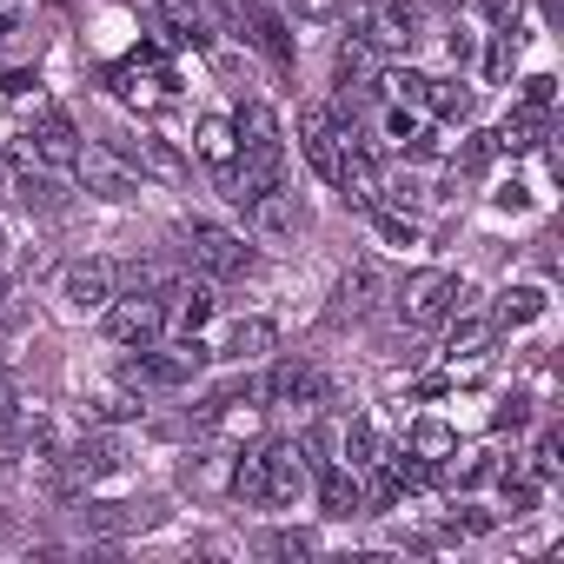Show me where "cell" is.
Wrapping results in <instances>:
<instances>
[{
	"instance_id": "e575fe53",
	"label": "cell",
	"mask_w": 564,
	"mask_h": 564,
	"mask_svg": "<svg viewBox=\"0 0 564 564\" xmlns=\"http://www.w3.org/2000/svg\"><path fill=\"white\" fill-rule=\"evenodd\" d=\"M551 100H557V80L551 74H531L524 94H518V107H538V113H551Z\"/></svg>"
},
{
	"instance_id": "e0dca14e",
	"label": "cell",
	"mask_w": 564,
	"mask_h": 564,
	"mask_svg": "<svg viewBox=\"0 0 564 564\" xmlns=\"http://www.w3.org/2000/svg\"><path fill=\"white\" fill-rule=\"evenodd\" d=\"M107 471H120V445L113 438H80L67 458H61V491H80V485H100Z\"/></svg>"
},
{
	"instance_id": "277c9868",
	"label": "cell",
	"mask_w": 564,
	"mask_h": 564,
	"mask_svg": "<svg viewBox=\"0 0 564 564\" xmlns=\"http://www.w3.org/2000/svg\"><path fill=\"white\" fill-rule=\"evenodd\" d=\"M186 252H193V265H199L206 279H246V272L259 265V252H252L239 232L213 226V219H193V226H186Z\"/></svg>"
},
{
	"instance_id": "ac0fdd59",
	"label": "cell",
	"mask_w": 564,
	"mask_h": 564,
	"mask_svg": "<svg viewBox=\"0 0 564 564\" xmlns=\"http://www.w3.org/2000/svg\"><path fill=\"white\" fill-rule=\"evenodd\" d=\"M166 518V505L160 498H127V505H87V531H107V538H120V531H153Z\"/></svg>"
},
{
	"instance_id": "4dcf8cb0",
	"label": "cell",
	"mask_w": 564,
	"mask_h": 564,
	"mask_svg": "<svg viewBox=\"0 0 564 564\" xmlns=\"http://www.w3.org/2000/svg\"><path fill=\"white\" fill-rule=\"evenodd\" d=\"M491 333H498L491 319H458V326H452V339H445V352H452V359H478V352L491 346Z\"/></svg>"
},
{
	"instance_id": "2e32d148",
	"label": "cell",
	"mask_w": 564,
	"mask_h": 564,
	"mask_svg": "<svg viewBox=\"0 0 564 564\" xmlns=\"http://www.w3.org/2000/svg\"><path fill=\"white\" fill-rule=\"evenodd\" d=\"M300 153H306L326 180L339 173V160H346V133H339V120H333L326 107H306V113H300Z\"/></svg>"
},
{
	"instance_id": "9a60e30c",
	"label": "cell",
	"mask_w": 564,
	"mask_h": 564,
	"mask_svg": "<svg viewBox=\"0 0 564 564\" xmlns=\"http://www.w3.org/2000/svg\"><path fill=\"white\" fill-rule=\"evenodd\" d=\"M160 14H166V34L193 41V47H213L226 34V14H219V0H160Z\"/></svg>"
},
{
	"instance_id": "ab89813d",
	"label": "cell",
	"mask_w": 564,
	"mask_h": 564,
	"mask_svg": "<svg viewBox=\"0 0 564 564\" xmlns=\"http://www.w3.org/2000/svg\"><path fill=\"white\" fill-rule=\"evenodd\" d=\"M524 419H531V412H524V399H511V405H505V412H498V425H505V432H518V425H524Z\"/></svg>"
},
{
	"instance_id": "30bf717a",
	"label": "cell",
	"mask_w": 564,
	"mask_h": 564,
	"mask_svg": "<svg viewBox=\"0 0 564 564\" xmlns=\"http://www.w3.org/2000/svg\"><path fill=\"white\" fill-rule=\"evenodd\" d=\"M239 21H246L252 47H259L279 74H293V34H286V14H279L272 0H239Z\"/></svg>"
},
{
	"instance_id": "836d02e7",
	"label": "cell",
	"mask_w": 564,
	"mask_h": 564,
	"mask_svg": "<svg viewBox=\"0 0 564 564\" xmlns=\"http://www.w3.org/2000/svg\"><path fill=\"white\" fill-rule=\"evenodd\" d=\"M372 219H379V232H386V239H392V246H412V239H419V226H412V219H399V213H392V206H386V199H379V206H372Z\"/></svg>"
},
{
	"instance_id": "4316f807",
	"label": "cell",
	"mask_w": 564,
	"mask_h": 564,
	"mask_svg": "<svg viewBox=\"0 0 564 564\" xmlns=\"http://www.w3.org/2000/svg\"><path fill=\"white\" fill-rule=\"evenodd\" d=\"M113 153H127V160H133V166H147V173L180 180V153H173L166 140H153V133H140V140H113Z\"/></svg>"
},
{
	"instance_id": "d590c367",
	"label": "cell",
	"mask_w": 564,
	"mask_h": 564,
	"mask_svg": "<svg viewBox=\"0 0 564 564\" xmlns=\"http://www.w3.org/2000/svg\"><path fill=\"white\" fill-rule=\"evenodd\" d=\"M339 8H346V0H286V14H293V21H333Z\"/></svg>"
},
{
	"instance_id": "cb8c5ba5",
	"label": "cell",
	"mask_w": 564,
	"mask_h": 564,
	"mask_svg": "<svg viewBox=\"0 0 564 564\" xmlns=\"http://www.w3.org/2000/svg\"><path fill=\"white\" fill-rule=\"evenodd\" d=\"M544 286H505L498 293V306H491V326H531V319H544Z\"/></svg>"
},
{
	"instance_id": "7c38bea8",
	"label": "cell",
	"mask_w": 564,
	"mask_h": 564,
	"mask_svg": "<svg viewBox=\"0 0 564 564\" xmlns=\"http://www.w3.org/2000/svg\"><path fill=\"white\" fill-rule=\"evenodd\" d=\"M160 306H166V333L193 339L213 319V286L206 279H173V286H160Z\"/></svg>"
},
{
	"instance_id": "f546056e",
	"label": "cell",
	"mask_w": 564,
	"mask_h": 564,
	"mask_svg": "<svg viewBox=\"0 0 564 564\" xmlns=\"http://www.w3.org/2000/svg\"><path fill=\"white\" fill-rule=\"evenodd\" d=\"M372 293H379V272H372V265H352L346 286H339V313H352V319L372 313Z\"/></svg>"
},
{
	"instance_id": "7a4b0ae2",
	"label": "cell",
	"mask_w": 564,
	"mask_h": 564,
	"mask_svg": "<svg viewBox=\"0 0 564 564\" xmlns=\"http://www.w3.org/2000/svg\"><path fill=\"white\" fill-rule=\"evenodd\" d=\"M232 127H239V160L226 166V199L246 206V199H259L265 186H279V173H286V140H279L272 107H259V100H252Z\"/></svg>"
},
{
	"instance_id": "8992f818",
	"label": "cell",
	"mask_w": 564,
	"mask_h": 564,
	"mask_svg": "<svg viewBox=\"0 0 564 564\" xmlns=\"http://www.w3.org/2000/svg\"><path fill=\"white\" fill-rule=\"evenodd\" d=\"M465 300V286L445 272V265H425V272H412L405 279V293H399V313H405V326H445L452 319V306Z\"/></svg>"
},
{
	"instance_id": "1f68e13d",
	"label": "cell",
	"mask_w": 564,
	"mask_h": 564,
	"mask_svg": "<svg viewBox=\"0 0 564 564\" xmlns=\"http://www.w3.org/2000/svg\"><path fill=\"white\" fill-rule=\"evenodd\" d=\"M379 458H386V452H379V432H372L366 419H359V425H346V465H352V471H372Z\"/></svg>"
},
{
	"instance_id": "74e56055",
	"label": "cell",
	"mask_w": 564,
	"mask_h": 564,
	"mask_svg": "<svg viewBox=\"0 0 564 564\" xmlns=\"http://www.w3.org/2000/svg\"><path fill=\"white\" fill-rule=\"evenodd\" d=\"M478 531H491V518H478V511H465V518L445 524V538H478Z\"/></svg>"
},
{
	"instance_id": "8fae6325",
	"label": "cell",
	"mask_w": 564,
	"mask_h": 564,
	"mask_svg": "<svg viewBox=\"0 0 564 564\" xmlns=\"http://www.w3.org/2000/svg\"><path fill=\"white\" fill-rule=\"evenodd\" d=\"M74 173L87 180V193L94 199H133L140 193V180H133V166L113 153V147H80V160H74Z\"/></svg>"
},
{
	"instance_id": "83f0119b",
	"label": "cell",
	"mask_w": 564,
	"mask_h": 564,
	"mask_svg": "<svg viewBox=\"0 0 564 564\" xmlns=\"http://www.w3.org/2000/svg\"><path fill=\"white\" fill-rule=\"evenodd\" d=\"M405 452H419V458H432V465H438V458H452V452H458V432H452L445 419H419V425H412V438H405Z\"/></svg>"
},
{
	"instance_id": "8d00e7d4",
	"label": "cell",
	"mask_w": 564,
	"mask_h": 564,
	"mask_svg": "<svg viewBox=\"0 0 564 564\" xmlns=\"http://www.w3.org/2000/svg\"><path fill=\"white\" fill-rule=\"evenodd\" d=\"M485 14H491V28H518V14H524V0H485Z\"/></svg>"
},
{
	"instance_id": "ffe728a7",
	"label": "cell",
	"mask_w": 564,
	"mask_h": 564,
	"mask_svg": "<svg viewBox=\"0 0 564 564\" xmlns=\"http://www.w3.org/2000/svg\"><path fill=\"white\" fill-rule=\"evenodd\" d=\"M544 133H551V113H538V107H511L505 127L491 133V153H531V147H544Z\"/></svg>"
},
{
	"instance_id": "7402d4cb",
	"label": "cell",
	"mask_w": 564,
	"mask_h": 564,
	"mask_svg": "<svg viewBox=\"0 0 564 564\" xmlns=\"http://www.w3.org/2000/svg\"><path fill=\"white\" fill-rule=\"evenodd\" d=\"M193 147H199V160H206V166H219V173H226V166L239 160V127H232L226 113H206V120H199V133H193Z\"/></svg>"
},
{
	"instance_id": "5b68a950",
	"label": "cell",
	"mask_w": 564,
	"mask_h": 564,
	"mask_svg": "<svg viewBox=\"0 0 564 564\" xmlns=\"http://www.w3.org/2000/svg\"><path fill=\"white\" fill-rule=\"evenodd\" d=\"M199 366H206V346H199V339H180L173 352L140 346V359H127V366H120V379H127L133 392H166V386H186Z\"/></svg>"
},
{
	"instance_id": "3957f363",
	"label": "cell",
	"mask_w": 564,
	"mask_h": 564,
	"mask_svg": "<svg viewBox=\"0 0 564 564\" xmlns=\"http://www.w3.org/2000/svg\"><path fill=\"white\" fill-rule=\"evenodd\" d=\"M107 87H113V100H127V107H140V113H160V107H173V67H166V41H153V47H140L133 61H120L113 74H107Z\"/></svg>"
},
{
	"instance_id": "f1b7e54d",
	"label": "cell",
	"mask_w": 564,
	"mask_h": 564,
	"mask_svg": "<svg viewBox=\"0 0 564 564\" xmlns=\"http://www.w3.org/2000/svg\"><path fill=\"white\" fill-rule=\"evenodd\" d=\"M272 319H239L232 333H226V359H259V352H272Z\"/></svg>"
},
{
	"instance_id": "ba28073f",
	"label": "cell",
	"mask_w": 564,
	"mask_h": 564,
	"mask_svg": "<svg viewBox=\"0 0 564 564\" xmlns=\"http://www.w3.org/2000/svg\"><path fill=\"white\" fill-rule=\"evenodd\" d=\"M160 333H166L160 293H120V300H107V339L113 346H153Z\"/></svg>"
},
{
	"instance_id": "d6a6232c",
	"label": "cell",
	"mask_w": 564,
	"mask_h": 564,
	"mask_svg": "<svg viewBox=\"0 0 564 564\" xmlns=\"http://www.w3.org/2000/svg\"><path fill=\"white\" fill-rule=\"evenodd\" d=\"M518 67V28H498V41H491V61H485V74L491 80H505Z\"/></svg>"
},
{
	"instance_id": "d6986e66",
	"label": "cell",
	"mask_w": 564,
	"mask_h": 564,
	"mask_svg": "<svg viewBox=\"0 0 564 564\" xmlns=\"http://www.w3.org/2000/svg\"><path fill=\"white\" fill-rule=\"evenodd\" d=\"M113 286H120V272H113L107 259H80V265L67 272V306H74V313H94V306L113 300Z\"/></svg>"
},
{
	"instance_id": "5bb4252c",
	"label": "cell",
	"mask_w": 564,
	"mask_h": 564,
	"mask_svg": "<svg viewBox=\"0 0 564 564\" xmlns=\"http://www.w3.org/2000/svg\"><path fill=\"white\" fill-rule=\"evenodd\" d=\"M28 160H41V166H74L80 160V133L61 107H41L34 133H28Z\"/></svg>"
},
{
	"instance_id": "60d3db41",
	"label": "cell",
	"mask_w": 564,
	"mask_h": 564,
	"mask_svg": "<svg viewBox=\"0 0 564 564\" xmlns=\"http://www.w3.org/2000/svg\"><path fill=\"white\" fill-rule=\"evenodd\" d=\"M8 34H14V21H8V14H0V47H8Z\"/></svg>"
},
{
	"instance_id": "b9f144b4",
	"label": "cell",
	"mask_w": 564,
	"mask_h": 564,
	"mask_svg": "<svg viewBox=\"0 0 564 564\" xmlns=\"http://www.w3.org/2000/svg\"><path fill=\"white\" fill-rule=\"evenodd\" d=\"M0 300H8V286H0Z\"/></svg>"
},
{
	"instance_id": "484cf974",
	"label": "cell",
	"mask_w": 564,
	"mask_h": 564,
	"mask_svg": "<svg viewBox=\"0 0 564 564\" xmlns=\"http://www.w3.org/2000/svg\"><path fill=\"white\" fill-rule=\"evenodd\" d=\"M333 80H339V94H346V100H352V94H372V80H379V74H372V47H366V41H346V47H339Z\"/></svg>"
},
{
	"instance_id": "6da1fadb",
	"label": "cell",
	"mask_w": 564,
	"mask_h": 564,
	"mask_svg": "<svg viewBox=\"0 0 564 564\" xmlns=\"http://www.w3.org/2000/svg\"><path fill=\"white\" fill-rule=\"evenodd\" d=\"M226 491L252 511H286L306 491V445H259L226 471Z\"/></svg>"
},
{
	"instance_id": "9c48e42d",
	"label": "cell",
	"mask_w": 564,
	"mask_h": 564,
	"mask_svg": "<svg viewBox=\"0 0 564 564\" xmlns=\"http://www.w3.org/2000/svg\"><path fill=\"white\" fill-rule=\"evenodd\" d=\"M246 226L259 239H293V232H306V199L286 186H265L259 199H246Z\"/></svg>"
},
{
	"instance_id": "52a82bcc",
	"label": "cell",
	"mask_w": 564,
	"mask_h": 564,
	"mask_svg": "<svg viewBox=\"0 0 564 564\" xmlns=\"http://www.w3.org/2000/svg\"><path fill=\"white\" fill-rule=\"evenodd\" d=\"M359 41L372 54H412L419 47V14L405 8V0H366V14H359Z\"/></svg>"
},
{
	"instance_id": "603a6c76",
	"label": "cell",
	"mask_w": 564,
	"mask_h": 564,
	"mask_svg": "<svg viewBox=\"0 0 564 564\" xmlns=\"http://www.w3.org/2000/svg\"><path fill=\"white\" fill-rule=\"evenodd\" d=\"M14 199H21L28 213H67V186H61V180H47V173H34V160H21Z\"/></svg>"
},
{
	"instance_id": "d4e9b609",
	"label": "cell",
	"mask_w": 564,
	"mask_h": 564,
	"mask_svg": "<svg viewBox=\"0 0 564 564\" xmlns=\"http://www.w3.org/2000/svg\"><path fill=\"white\" fill-rule=\"evenodd\" d=\"M498 491H505V505H511V511H531V505L544 498V471H538L531 458H511V465L498 471Z\"/></svg>"
},
{
	"instance_id": "44dd1931",
	"label": "cell",
	"mask_w": 564,
	"mask_h": 564,
	"mask_svg": "<svg viewBox=\"0 0 564 564\" xmlns=\"http://www.w3.org/2000/svg\"><path fill=\"white\" fill-rule=\"evenodd\" d=\"M319 505H326V518H359V511H366L359 471H352V465H326V471H319Z\"/></svg>"
},
{
	"instance_id": "4fadbf2b",
	"label": "cell",
	"mask_w": 564,
	"mask_h": 564,
	"mask_svg": "<svg viewBox=\"0 0 564 564\" xmlns=\"http://www.w3.org/2000/svg\"><path fill=\"white\" fill-rule=\"evenodd\" d=\"M265 399H272V405H293V412H300V405L313 412V405H326V372L306 366V359H286V366H272Z\"/></svg>"
},
{
	"instance_id": "f35d334b",
	"label": "cell",
	"mask_w": 564,
	"mask_h": 564,
	"mask_svg": "<svg viewBox=\"0 0 564 564\" xmlns=\"http://www.w3.org/2000/svg\"><path fill=\"white\" fill-rule=\"evenodd\" d=\"M28 87H41L34 74H0V94H8V100H28Z\"/></svg>"
}]
</instances>
